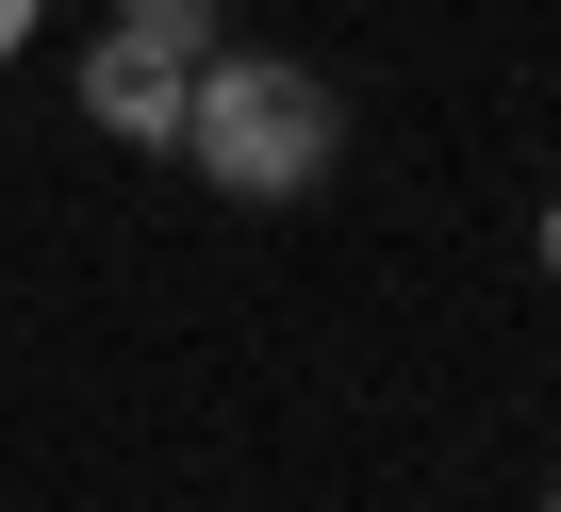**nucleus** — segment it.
Here are the masks:
<instances>
[{
  "mask_svg": "<svg viewBox=\"0 0 561 512\" xmlns=\"http://www.w3.org/2000/svg\"><path fill=\"white\" fill-rule=\"evenodd\" d=\"M528 248H545V282H561V198H545V231H528Z\"/></svg>",
  "mask_w": 561,
  "mask_h": 512,
  "instance_id": "5",
  "label": "nucleus"
},
{
  "mask_svg": "<svg viewBox=\"0 0 561 512\" xmlns=\"http://www.w3.org/2000/svg\"><path fill=\"white\" fill-rule=\"evenodd\" d=\"M182 50H149V34H100L83 50V133H116V149H182Z\"/></svg>",
  "mask_w": 561,
  "mask_h": 512,
  "instance_id": "2",
  "label": "nucleus"
},
{
  "mask_svg": "<svg viewBox=\"0 0 561 512\" xmlns=\"http://www.w3.org/2000/svg\"><path fill=\"white\" fill-rule=\"evenodd\" d=\"M182 166H198L215 198H248V215L314 198V182L347 166V83L298 67V50H215V67L182 83Z\"/></svg>",
  "mask_w": 561,
  "mask_h": 512,
  "instance_id": "1",
  "label": "nucleus"
},
{
  "mask_svg": "<svg viewBox=\"0 0 561 512\" xmlns=\"http://www.w3.org/2000/svg\"><path fill=\"white\" fill-rule=\"evenodd\" d=\"M34 18H50V0H0V67H18V50H34Z\"/></svg>",
  "mask_w": 561,
  "mask_h": 512,
  "instance_id": "4",
  "label": "nucleus"
},
{
  "mask_svg": "<svg viewBox=\"0 0 561 512\" xmlns=\"http://www.w3.org/2000/svg\"><path fill=\"white\" fill-rule=\"evenodd\" d=\"M545 512H561V479H545Z\"/></svg>",
  "mask_w": 561,
  "mask_h": 512,
  "instance_id": "6",
  "label": "nucleus"
},
{
  "mask_svg": "<svg viewBox=\"0 0 561 512\" xmlns=\"http://www.w3.org/2000/svg\"><path fill=\"white\" fill-rule=\"evenodd\" d=\"M116 34H149V50H182V67H215V0H116Z\"/></svg>",
  "mask_w": 561,
  "mask_h": 512,
  "instance_id": "3",
  "label": "nucleus"
}]
</instances>
